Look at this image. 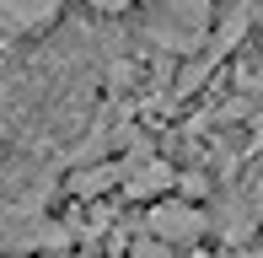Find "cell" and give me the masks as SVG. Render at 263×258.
Returning a JSON list of instances; mask_svg holds the SVG:
<instances>
[{"mask_svg":"<svg viewBox=\"0 0 263 258\" xmlns=\"http://www.w3.org/2000/svg\"><path fill=\"white\" fill-rule=\"evenodd\" d=\"M118 178H124V161H97V167H86V172L70 178V194L76 199H97L107 189H118Z\"/></svg>","mask_w":263,"mask_h":258,"instance_id":"obj_5","label":"cell"},{"mask_svg":"<svg viewBox=\"0 0 263 258\" xmlns=\"http://www.w3.org/2000/svg\"><path fill=\"white\" fill-rule=\"evenodd\" d=\"M145 231H156L161 242H172V248L183 253V248H194V242L210 231V215L199 205H188V199H177V194H161V199H151Z\"/></svg>","mask_w":263,"mask_h":258,"instance_id":"obj_2","label":"cell"},{"mask_svg":"<svg viewBox=\"0 0 263 258\" xmlns=\"http://www.w3.org/2000/svg\"><path fill=\"white\" fill-rule=\"evenodd\" d=\"M210 27H215V0H151L145 11V38L166 54L204 49Z\"/></svg>","mask_w":263,"mask_h":258,"instance_id":"obj_1","label":"cell"},{"mask_svg":"<svg viewBox=\"0 0 263 258\" xmlns=\"http://www.w3.org/2000/svg\"><path fill=\"white\" fill-rule=\"evenodd\" d=\"M59 11H65V0H0V32H16V38L43 32L59 22Z\"/></svg>","mask_w":263,"mask_h":258,"instance_id":"obj_4","label":"cell"},{"mask_svg":"<svg viewBox=\"0 0 263 258\" xmlns=\"http://www.w3.org/2000/svg\"><path fill=\"white\" fill-rule=\"evenodd\" d=\"M172 189H177L172 161L151 156V151H135V156L124 161V178H118V194H124V199H161Z\"/></svg>","mask_w":263,"mask_h":258,"instance_id":"obj_3","label":"cell"},{"mask_svg":"<svg viewBox=\"0 0 263 258\" xmlns=\"http://www.w3.org/2000/svg\"><path fill=\"white\" fill-rule=\"evenodd\" d=\"M86 6H91V11H102V16H118V11H129L135 0H86Z\"/></svg>","mask_w":263,"mask_h":258,"instance_id":"obj_7","label":"cell"},{"mask_svg":"<svg viewBox=\"0 0 263 258\" xmlns=\"http://www.w3.org/2000/svg\"><path fill=\"white\" fill-rule=\"evenodd\" d=\"M129 258H177V248H172V242H161L156 231H145V237L129 242Z\"/></svg>","mask_w":263,"mask_h":258,"instance_id":"obj_6","label":"cell"}]
</instances>
